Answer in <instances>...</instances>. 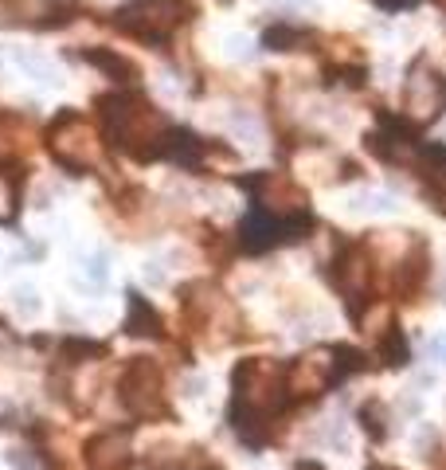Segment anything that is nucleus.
Masks as SVG:
<instances>
[{
	"label": "nucleus",
	"mask_w": 446,
	"mask_h": 470,
	"mask_svg": "<svg viewBox=\"0 0 446 470\" xmlns=\"http://www.w3.org/2000/svg\"><path fill=\"white\" fill-rule=\"evenodd\" d=\"M235 400H231V423L239 439H247L250 447H262L274 435V420L286 408V372L278 361L267 357H250L235 369Z\"/></svg>",
	"instance_id": "nucleus-1"
},
{
	"label": "nucleus",
	"mask_w": 446,
	"mask_h": 470,
	"mask_svg": "<svg viewBox=\"0 0 446 470\" xmlns=\"http://www.w3.org/2000/svg\"><path fill=\"white\" fill-rule=\"evenodd\" d=\"M99 114H102V130L106 142L125 157L137 161H153L157 154H165L169 145V122L149 99H142L137 91H118L99 99Z\"/></svg>",
	"instance_id": "nucleus-2"
},
{
	"label": "nucleus",
	"mask_w": 446,
	"mask_h": 470,
	"mask_svg": "<svg viewBox=\"0 0 446 470\" xmlns=\"http://www.w3.org/2000/svg\"><path fill=\"white\" fill-rule=\"evenodd\" d=\"M192 16L188 0H130L114 12V27L145 44H165Z\"/></svg>",
	"instance_id": "nucleus-3"
},
{
	"label": "nucleus",
	"mask_w": 446,
	"mask_h": 470,
	"mask_svg": "<svg viewBox=\"0 0 446 470\" xmlns=\"http://www.w3.org/2000/svg\"><path fill=\"white\" fill-rule=\"evenodd\" d=\"M48 149L51 157L63 165V169H94V165H102V142L99 134L90 130L87 118H79L75 110H63L59 118L48 126Z\"/></svg>",
	"instance_id": "nucleus-4"
},
{
	"label": "nucleus",
	"mask_w": 446,
	"mask_h": 470,
	"mask_svg": "<svg viewBox=\"0 0 446 470\" xmlns=\"http://www.w3.org/2000/svg\"><path fill=\"white\" fill-rule=\"evenodd\" d=\"M122 404L142 420L153 416H165V380H161V369L149 361V357H137V361L122 372Z\"/></svg>",
	"instance_id": "nucleus-5"
},
{
	"label": "nucleus",
	"mask_w": 446,
	"mask_h": 470,
	"mask_svg": "<svg viewBox=\"0 0 446 470\" xmlns=\"http://www.w3.org/2000/svg\"><path fill=\"white\" fill-rule=\"evenodd\" d=\"M403 106L415 122H435L446 110V75L427 59H415L403 79Z\"/></svg>",
	"instance_id": "nucleus-6"
},
{
	"label": "nucleus",
	"mask_w": 446,
	"mask_h": 470,
	"mask_svg": "<svg viewBox=\"0 0 446 470\" xmlns=\"http://www.w3.org/2000/svg\"><path fill=\"white\" fill-rule=\"evenodd\" d=\"M305 228H310V212L294 216V219H278L271 212L255 208L239 224V247H243V251H250V255H259V251H271V247H278V243L302 240Z\"/></svg>",
	"instance_id": "nucleus-7"
},
{
	"label": "nucleus",
	"mask_w": 446,
	"mask_h": 470,
	"mask_svg": "<svg viewBox=\"0 0 446 470\" xmlns=\"http://www.w3.org/2000/svg\"><path fill=\"white\" fill-rule=\"evenodd\" d=\"M333 380H337V361H333V349H313V353L298 357V361L286 369V392H290V400L322 396Z\"/></svg>",
	"instance_id": "nucleus-8"
},
{
	"label": "nucleus",
	"mask_w": 446,
	"mask_h": 470,
	"mask_svg": "<svg viewBox=\"0 0 446 470\" xmlns=\"http://www.w3.org/2000/svg\"><path fill=\"white\" fill-rule=\"evenodd\" d=\"M82 459H87L90 470H125L133 463V439L130 432H102L94 435L87 447H82Z\"/></svg>",
	"instance_id": "nucleus-9"
},
{
	"label": "nucleus",
	"mask_w": 446,
	"mask_h": 470,
	"mask_svg": "<svg viewBox=\"0 0 446 470\" xmlns=\"http://www.w3.org/2000/svg\"><path fill=\"white\" fill-rule=\"evenodd\" d=\"M125 334H133V337H161V314L153 310L142 294H130V317H125Z\"/></svg>",
	"instance_id": "nucleus-10"
},
{
	"label": "nucleus",
	"mask_w": 446,
	"mask_h": 470,
	"mask_svg": "<svg viewBox=\"0 0 446 470\" xmlns=\"http://www.w3.org/2000/svg\"><path fill=\"white\" fill-rule=\"evenodd\" d=\"M376 357H380V361H384L388 369H396V365H408V341H403L399 326L384 329V334L376 337Z\"/></svg>",
	"instance_id": "nucleus-11"
},
{
	"label": "nucleus",
	"mask_w": 446,
	"mask_h": 470,
	"mask_svg": "<svg viewBox=\"0 0 446 470\" xmlns=\"http://www.w3.org/2000/svg\"><path fill=\"white\" fill-rule=\"evenodd\" d=\"M423 274H427V255H423V247H415L411 259L399 267V279H396V283H399L403 294H415V290H419V283H423Z\"/></svg>",
	"instance_id": "nucleus-12"
},
{
	"label": "nucleus",
	"mask_w": 446,
	"mask_h": 470,
	"mask_svg": "<svg viewBox=\"0 0 446 470\" xmlns=\"http://www.w3.org/2000/svg\"><path fill=\"white\" fill-rule=\"evenodd\" d=\"M16 208H20V185L16 176L0 169V224H12L16 219Z\"/></svg>",
	"instance_id": "nucleus-13"
},
{
	"label": "nucleus",
	"mask_w": 446,
	"mask_h": 470,
	"mask_svg": "<svg viewBox=\"0 0 446 470\" xmlns=\"http://www.w3.org/2000/svg\"><path fill=\"white\" fill-rule=\"evenodd\" d=\"M360 427H365L368 439H376V443L388 435V408L380 404V400H368V404L360 408Z\"/></svg>",
	"instance_id": "nucleus-14"
},
{
	"label": "nucleus",
	"mask_w": 446,
	"mask_h": 470,
	"mask_svg": "<svg viewBox=\"0 0 446 470\" xmlns=\"http://www.w3.org/2000/svg\"><path fill=\"white\" fill-rule=\"evenodd\" d=\"M87 59H90L94 67H102V71H110L114 79H122V82L137 79V67H133L130 59H122V55H110V51H87Z\"/></svg>",
	"instance_id": "nucleus-15"
},
{
	"label": "nucleus",
	"mask_w": 446,
	"mask_h": 470,
	"mask_svg": "<svg viewBox=\"0 0 446 470\" xmlns=\"http://www.w3.org/2000/svg\"><path fill=\"white\" fill-rule=\"evenodd\" d=\"M305 39L302 27H290V24H274L267 36H262V44H267L271 51H294L298 44Z\"/></svg>",
	"instance_id": "nucleus-16"
},
{
	"label": "nucleus",
	"mask_w": 446,
	"mask_h": 470,
	"mask_svg": "<svg viewBox=\"0 0 446 470\" xmlns=\"http://www.w3.org/2000/svg\"><path fill=\"white\" fill-rule=\"evenodd\" d=\"M8 463L16 466V470H44V454H36V451H27V447H12L8 451Z\"/></svg>",
	"instance_id": "nucleus-17"
},
{
	"label": "nucleus",
	"mask_w": 446,
	"mask_h": 470,
	"mask_svg": "<svg viewBox=\"0 0 446 470\" xmlns=\"http://www.w3.org/2000/svg\"><path fill=\"white\" fill-rule=\"evenodd\" d=\"M106 274H110V259L99 251V255H90L87 259V283H94V286H102L106 283Z\"/></svg>",
	"instance_id": "nucleus-18"
},
{
	"label": "nucleus",
	"mask_w": 446,
	"mask_h": 470,
	"mask_svg": "<svg viewBox=\"0 0 446 470\" xmlns=\"http://www.w3.org/2000/svg\"><path fill=\"white\" fill-rule=\"evenodd\" d=\"M12 302H16V310L32 317L39 310V302H36V290L32 286H16V294H12Z\"/></svg>",
	"instance_id": "nucleus-19"
},
{
	"label": "nucleus",
	"mask_w": 446,
	"mask_h": 470,
	"mask_svg": "<svg viewBox=\"0 0 446 470\" xmlns=\"http://www.w3.org/2000/svg\"><path fill=\"white\" fill-rule=\"evenodd\" d=\"M427 357L430 361H439V365H446V334L435 337V341H427Z\"/></svg>",
	"instance_id": "nucleus-20"
},
{
	"label": "nucleus",
	"mask_w": 446,
	"mask_h": 470,
	"mask_svg": "<svg viewBox=\"0 0 446 470\" xmlns=\"http://www.w3.org/2000/svg\"><path fill=\"white\" fill-rule=\"evenodd\" d=\"M368 470H396V466H380V463H372Z\"/></svg>",
	"instance_id": "nucleus-21"
}]
</instances>
